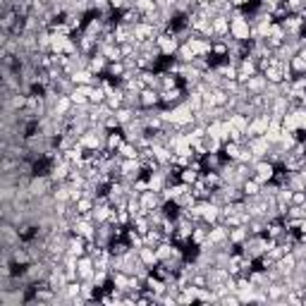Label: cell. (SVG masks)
Masks as SVG:
<instances>
[{"label":"cell","instance_id":"obj_1","mask_svg":"<svg viewBox=\"0 0 306 306\" xmlns=\"http://www.w3.org/2000/svg\"><path fill=\"white\" fill-rule=\"evenodd\" d=\"M156 43H158L163 58H175V53H177V48H179V39H177L175 31H163V34H158V36H156Z\"/></svg>","mask_w":306,"mask_h":306},{"label":"cell","instance_id":"obj_2","mask_svg":"<svg viewBox=\"0 0 306 306\" xmlns=\"http://www.w3.org/2000/svg\"><path fill=\"white\" fill-rule=\"evenodd\" d=\"M268 127H270V113H261V115H256L247 127V141L249 139H254V137H263V134L268 132Z\"/></svg>","mask_w":306,"mask_h":306},{"label":"cell","instance_id":"obj_3","mask_svg":"<svg viewBox=\"0 0 306 306\" xmlns=\"http://www.w3.org/2000/svg\"><path fill=\"white\" fill-rule=\"evenodd\" d=\"M273 175H275V165L268 163L266 158H261L254 163V175L251 177L256 179L258 184H266V182H273Z\"/></svg>","mask_w":306,"mask_h":306},{"label":"cell","instance_id":"obj_4","mask_svg":"<svg viewBox=\"0 0 306 306\" xmlns=\"http://www.w3.org/2000/svg\"><path fill=\"white\" fill-rule=\"evenodd\" d=\"M20 242H22V237H20L17 225H12V223H3L0 225V247L12 249L15 244H20Z\"/></svg>","mask_w":306,"mask_h":306},{"label":"cell","instance_id":"obj_5","mask_svg":"<svg viewBox=\"0 0 306 306\" xmlns=\"http://www.w3.org/2000/svg\"><path fill=\"white\" fill-rule=\"evenodd\" d=\"M141 206H144V213L148 211H153V208H160L163 206V198H160V191H153V189H146V191H141Z\"/></svg>","mask_w":306,"mask_h":306},{"label":"cell","instance_id":"obj_6","mask_svg":"<svg viewBox=\"0 0 306 306\" xmlns=\"http://www.w3.org/2000/svg\"><path fill=\"white\" fill-rule=\"evenodd\" d=\"M211 24H213V41L230 36V17L227 15H216Z\"/></svg>","mask_w":306,"mask_h":306},{"label":"cell","instance_id":"obj_7","mask_svg":"<svg viewBox=\"0 0 306 306\" xmlns=\"http://www.w3.org/2000/svg\"><path fill=\"white\" fill-rule=\"evenodd\" d=\"M163 106L160 100V91L156 89H144L141 91V110H156Z\"/></svg>","mask_w":306,"mask_h":306},{"label":"cell","instance_id":"obj_8","mask_svg":"<svg viewBox=\"0 0 306 306\" xmlns=\"http://www.w3.org/2000/svg\"><path fill=\"white\" fill-rule=\"evenodd\" d=\"M247 146L251 148L254 158L261 160V158H266V153H268V148H270V144L266 141V137H254V139H249V141H247Z\"/></svg>","mask_w":306,"mask_h":306},{"label":"cell","instance_id":"obj_9","mask_svg":"<svg viewBox=\"0 0 306 306\" xmlns=\"http://www.w3.org/2000/svg\"><path fill=\"white\" fill-rule=\"evenodd\" d=\"M251 237V232H249L247 225H239V227H230L227 230V239L232 242V244H237V247H242L247 239Z\"/></svg>","mask_w":306,"mask_h":306},{"label":"cell","instance_id":"obj_10","mask_svg":"<svg viewBox=\"0 0 306 306\" xmlns=\"http://www.w3.org/2000/svg\"><path fill=\"white\" fill-rule=\"evenodd\" d=\"M67 254H72V256H84L86 254V239L81 237V235H72L67 242Z\"/></svg>","mask_w":306,"mask_h":306},{"label":"cell","instance_id":"obj_11","mask_svg":"<svg viewBox=\"0 0 306 306\" xmlns=\"http://www.w3.org/2000/svg\"><path fill=\"white\" fill-rule=\"evenodd\" d=\"M158 36V29L153 24H146V22H139L134 27V41H144V39H156Z\"/></svg>","mask_w":306,"mask_h":306},{"label":"cell","instance_id":"obj_12","mask_svg":"<svg viewBox=\"0 0 306 306\" xmlns=\"http://www.w3.org/2000/svg\"><path fill=\"white\" fill-rule=\"evenodd\" d=\"M139 258H141V263H144V266H148L151 270L160 263L158 254H156V247H141V249H139Z\"/></svg>","mask_w":306,"mask_h":306},{"label":"cell","instance_id":"obj_13","mask_svg":"<svg viewBox=\"0 0 306 306\" xmlns=\"http://www.w3.org/2000/svg\"><path fill=\"white\" fill-rule=\"evenodd\" d=\"M108 62L110 60L106 58V55L96 53V55H91V60H89V69L93 74H106V72H108Z\"/></svg>","mask_w":306,"mask_h":306},{"label":"cell","instance_id":"obj_14","mask_svg":"<svg viewBox=\"0 0 306 306\" xmlns=\"http://www.w3.org/2000/svg\"><path fill=\"white\" fill-rule=\"evenodd\" d=\"M244 86H247L249 93H263V91H266V86H268V79L261 74V72H258V74H254V77H251Z\"/></svg>","mask_w":306,"mask_h":306},{"label":"cell","instance_id":"obj_15","mask_svg":"<svg viewBox=\"0 0 306 306\" xmlns=\"http://www.w3.org/2000/svg\"><path fill=\"white\" fill-rule=\"evenodd\" d=\"M175 58H177L182 65H191V62H194V58H196V53L191 50V46H189V43H179Z\"/></svg>","mask_w":306,"mask_h":306},{"label":"cell","instance_id":"obj_16","mask_svg":"<svg viewBox=\"0 0 306 306\" xmlns=\"http://www.w3.org/2000/svg\"><path fill=\"white\" fill-rule=\"evenodd\" d=\"M184 103H187L189 108L194 110V113H196V110H201L203 108V93H201V91H187V98H184Z\"/></svg>","mask_w":306,"mask_h":306},{"label":"cell","instance_id":"obj_17","mask_svg":"<svg viewBox=\"0 0 306 306\" xmlns=\"http://www.w3.org/2000/svg\"><path fill=\"white\" fill-rule=\"evenodd\" d=\"M108 98V91L103 89V86H91L89 91V103L91 106H103Z\"/></svg>","mask_w":306,"mask_h":306},{"label":"cell","instance_id":"obj_18","mask_svg":"<svg viewBox=\"0 0 306 306\" xmlns=\"http://www.w3.org/2000/svg\"><path fill=\"white\" fill-rule=\"evenodd\" d=\"M198 177H201V170H196L194 165H187V168H182V172H179V179H182L184 184H189V187H191Z\"/></svg>","mask_w":306,"mask_h":306},{"label":"cell","instance_id":"obj_19","mask_svg":"<svg viewBox=\"0 0 306 306\" xmlns=\"http://www.w3.org/2000/svg\"><path fill=\"white\" fill-rule=\"evenodd\" d=\"M120 22H122V24H129V27H137L139 22H141V12L134 10V8H129V10L120 12Z\"/></svg>","mask_w":306,"mask_h":306},{"label":"cell","instance_id":"obj_20","mask_svg":"<svg viewBox=\"0 0 306 306\" xmlns=\"http://www.w3.org/2000/svg\"><path fill=\"white\" fill-rule=\"evenodd\" d=\"M125 72H127L125 60H115V62H108V72H106V77H110V79H120Z\"/></svg>","mask_w":306,"mask_h":306},{"label":"cell","instance_id":"obj_21","mask_svg":"<svg viewBox=\"0 0 306 306\" xmlns=\"http://www.w3.org/2000/svg\"><path fill=\"white\" fill-rule=\"evenodd\" d=\"M175 203H177L179 208H189V206H194L196 203V196H194V191H191V187H187L182 194H179L177 198H175Z\"/></svg>","mask_w":306,"mask_h":306},{"label":"cell","instance_id":"obj_22","mask_svg":"<svg viewBox=\"0 0 306 306\" xmlns=\"http://www.w3.org/2000/svg\"><path fill=\"white\" fill-rule=\"evenodd\" d=\"M122 144H125V134H122V129H118V132H110L108 134V144H106V148L115 153Z\"/></svg>","mask_w":306,"mask_h":306},{"label":"cell","instance_id":"obj_23","mask_svg":"<svg viewBox=\"0 0 306 306\" xmlns=\"http://www.w3.org/2000/svg\"><path fill=\"white\" fill-rule=\"evenodd\" d=\"M242 146H244V144H237V141H225V144H223V156L230 158V160H237Z\"/></svg>","mask_w":306,"mask_h":306},{"label":"cell","instance_id":"obj_24","mask_svg":"<svg viewBox=\"0 0 306 306\" xmlns=\"http://www.w3.org/2000/svg\"><path fill=\"white\" fill-rule=\"evenodd\" d=\"M137 113H139V110H132V108H127V106H122V108L115 110V115H118V120H120V125H122V127L129 125L132 120L137 118Z\"/></svg>","mask_w":306,"mask_h":306},{"label":"cell","instance_id":"obj_25","mask_svg":"<svg viewBox=\"0 0 306 306\" xmlns=\"http://www.w3.org/2000/svg\"><path fill=\"white\" fill-rule=\"evenodd\" d=\"M134 10L141 12V17L148 15V12H156L158 10V5H156V0H134Z\"/></svg>","mask_w":306,"mask_h":306},{"label":"cell","instance_id":"obj_26","mask_svg":"<svg viewBox=\"0 0 306 306\" xmlns=\"http://www.w3.org/2000/svg\"><path fill=\"white\" fill-rule=\"evenodd\" d=\"M118 153L122 158H139V148H137V144H132V141H125V144L118 148Z\"/></svg>","mask_w":306,"mask_h":306},{"label":"cell","instance_id":"obj_27","mask_svg":"<svg viewBox=\"0 0 306 306\" xmlns=\"http://www.w3.org/2000/svg\"><path fill=\"white\" fill-rule=\"evenodd\" d=\"M72 108H74L72 98H69V96H60L58 103H55V108H50V110H55V113H60V115H67Z\"/></svg>","mask_w":306,"mask_h":306},{"label":"cell","instance_id":"obj_28","mask_svg":"<svg viewBox=\"0 0 306 306\" xmlns=\"http://www.w3.org/2000/svg\"><path fill=\"white\" fill-rule=\"evenodd\" d=\"M289 67H292V72H294V77L306 74V60L301 58V55H294V58L289 60Z\"/></svg>","mask_w":306,"mask_h":306},{"label":"cell","instance_id":"obj_29","mask_svg":"<svg viewBox=\"0 0 306 306\" xmlns=\"http://www.w3.org/2000/svg\"><path fill=\"white\" fill-rule=\"evenodd\" d=\"M242 191H244V196H258V191H261V184H258L256 179L251 177V179H247V182L242 184Z\"/></svg>","mask_w":306,"mask_h":306},{"label":"cell","instance_id":"obj_30","mask_svg":"<svg viewBox=\"0 0 306 306\" xmlns=\"http://www.w3.org/2000/svg\"><path fill=\"white\" fill-rule=\"evenodd\" d=\"M203 144H206L208 153H223V141L216 137H206L203 139Z\"/></svg>","mask_w":306,"mask_h":306},{"label":"cell","instance_id":"obj_31","mask_svg":"<svg viewBox=\"0 0 306 306\" xmlns=\"http://www.w3.org/2000/svg\"><path fill=\"white\" fill-rule=\"evenodd\" d=\"M103 129H108V132H118V129H122V125H120V120L115 113H110L108 118L103 120Z\"/></svg>","mask_w":306,"mask_h":306},{"label":"cell","instance_id":"obj_32","mask_svg":"<svg viewBox=\"0 0 306 306\" xmlns=\"http://www.w3.org/2000/svg\"><path fill=\"white\" fill-rule=\"evenodd\" d=\"M304 203H306V191H294L289 206H304Z\"/></svg>","mask_w":306,"mask_h":306}]
</instances>
